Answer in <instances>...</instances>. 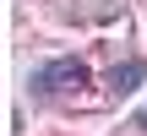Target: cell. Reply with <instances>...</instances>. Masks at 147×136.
Returning <instances> with one entry per match:
<instances>
[{
  "instance_id": "cell-1",
  "label": "cell",
  "mask_w": 147,
  "mask_h": 136,
  "mask_svg": "<svg viewBox=\"0 0 147 136\" xmlns=\"http://www.w3.org/2000/svg\"><path fill=\"white\" fill-rule=\"evenodd\" d=\"M82 82H87V65H82V60H55V65L33 71V87H38V93H71V87H82Z\"/></svg>"
},
{
  "instance_id": "cell-2",
  "label": "cell",
  "mask_w": 147,
  "mask_h": 136,
  "mask_svg": "<svg viewBox=\"0 0 147 136\" xmlns=\"http://www.w3.org/2000/svg\"><path fill=\"white\" fill-rule=\"evenodd\" d=\"M136 82H142V60H125V65L109 71V87H115V93H131Z\"/></svg>"
},
{
  "instance_id": "cell-3",
  "label": "cell",
  "mask_w": 147,
  "mask_h": 136,
  "mask_svg": "<svg viewBox=\"0 0 147 136\" xmlns=\"http://www.w3.org/2000/svg\"><path fill=\"white\" fill-rule=\"evenodd\" d=\"M136 125H147V109H142V120H136Z\"/></svg>"
}]
</instances>
